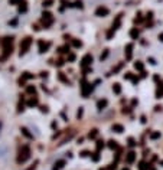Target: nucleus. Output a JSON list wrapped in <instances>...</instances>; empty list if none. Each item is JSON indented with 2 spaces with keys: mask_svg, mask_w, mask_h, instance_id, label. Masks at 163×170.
I'll return each mask as SVG.
<instances>
[{
  "mask_svg": "<svg viewBox=\"0 0 163 170\" xmlns=\"http://www.w3.org/2000/svg\"><path fill=\"white\" fill-rule=\"evenodd\" d=\"M113 130H114V131H117V133H121V131H123V125L114 124V125H113Z\"/></svg>",
  "mask_w": 163,
  "mask_h": 170,
  "instance_id": "nucleus-10",
  "label": "nucleus"
},
{
  "mask_svg": "<svg viewBox=\"0 0 163 170\" xmlns=\"http://www.w3.org/2000/svg\"><path fill=\"white\" fill-rule=\"evenodd\" d=\"M52 4V0H45L43 2V6H51Z\"/></svg>",
  "mask_w": 163,
  "mask_h": 170,
  "instance_id": "nucleus-17",
  "label": "nucleus"
},
{
  "mask_svg": "<svg viewBox=\"0 0 163 170\" xmlns=\"http://www.w3.org/2000/svg\"><path fill=\"white\" fill-rule=\"evenodd\" d=\"M139 169H140V170H147V167H146V164H144V163H140Z\"/></svg>",
  "mask_w": 163,
  "mask_h": 170,
  "instance_id": "nucleus-16",
  "label": "nucleus"
},
{
  "mask_svg": "<svg viewBox=\"0 0 163 170\" xmlns=\"http://www.w3.org/2000/svg\"><path fill=\"white\" fill-rule=\"evenodd\" d=\"M123 170H129V169H123Z\"/></svg>",
  "mask_w": 163,
  "mask_h": 170,
  "instance_id": "nucleus-26",
  "label": "nucleus"
},
{
  "mask_svg": "<svg viewBox=\"0 0 163 170\" xmlns=\"http://www.w3.org/2000/svg\"><path fill=\"white\" fill-rule=\"evenodd\" d=\"M30 43H32V39H30V37H26L25 41L22 42V43H20V55H22V54H25L26 50L29 49Z\"/></svg>",
  "mask_w": 163,
  "mask_h": 170,
  "instance_id": "nucleus-2",
  "label": "nucleus"
},
{
  "mask_svg": "<svg viewBox=\"0 0 163 170\" xmlns=\"http://www.w3.org/2000/svg\"><path fill=\"white\" fill-rule=\"evenodd\" d=\"M157 137H160V133H153L150 136V138H157Z\"/></svg>",
  "mask_w": 163,
  "mask_h": 170,
  "instance_id": "nucleus-19",
  "label": "nucleus"
},
{
  "mask_svg": "<svg viewBox=\"0 0 163 170\" xmlns=\"http://www.w3.org/2000/svg\"><path fill=\"white\" fill-rule=\"evenodd\" d=\"M97 136V130H92L91 133H90V138H94Z\"/></svg>",
  "mask_w": 163,
  "mask_h": 170,
  "instance_id": "nucleus-14",
  "label": "nucleus"
},
{
  "mask_svg": "<svg viewBox=\"0 0 163 170\" xmlns=\"http://www.w3.org/2000/svg\"><path fill=\"white\" fill-rule=\"evenodd\" d=\"M97 105H98V110H103L104 107H107V100H100Z\"/></svg>",
  "mask_w": 163,
  "mask_h": 170,
  "instance_id": "nucleus-7",
  "label": "nucleus"
},
{
  "mask_svg": "<svg viewBox=\"0 0 163 170\" xmlns=\"http://www.w3.org/2000/svg\"><path fill=\"white\" fill-rule=\"evenodd\" d=\"M95 15H97V16H107V15H108V9H107V7H103V6H100V7L97 9Z\"/></svg>",
  "mask_w": 163,
  "mask_h": 170,
  "instance_id": "nucleus-3",
  "label": "nucleus"
},
{
  "mask_svg": "<svg viewBox=\"0 0 163 170\" xmlns=\"http://www.w3.org/2000/svg\"><path fill=\"white\" fill-rule=\"evenodd\" d=\"M131 36H133L134 39H137V36H139V32H137V30H136V29H133V30H131Z\"/></svg>",
  "mask_w": 163,
  "mask_h": 170,
  "instance_id": "nucleus-13",
  "label": "nucleus"
},
{
  "mask_svg": "<svg viewBox=\"0 0 163 170\" xmlns=\"http://www.w3.org/2000/svg\"><path fill=\"white\" fill-rule=\"evenodd\" d=\"M156 95H157V98H160V95H163V87H160L159 89H157V92H156Z\"/></svg>",
  "mask_w": 163,
  "mask_h": 170,
  "instance_id": "nucleus-11",
  "label": "nucleus"
},
{
  "mask_svg": "<svg viewBox=\"0 0 163 170\" xmlns=\"http://www.w3.org/2000/svg\"><path fill=\"white\" fill-rule=\"evenodd\" d=\"M29 147L28 146H25L23 149L20 150V153H19V157H17V162L19 163H23V162H26L28 159H29Z\"/></svg>",
  "mask_w": 163,
  "mask_h": 170,
  "instance_id": "nucleus-1",
  "label": "nucleus"
},
{
  "mask_svg": "<svg viewBox=\"0 0 163 170\" xmlns=\"http://www.w3.org/2000/svg\"><path fill=\"white\" fill-rule=\"evenodd\" d=\"M113 91L116 92V94H120V91H121V87H120V84H114V85H113Z\"/></svg>",
  "mask_w": 163,
  "mask_h": 170,
  "instance_id": "nucleus-9",
  "label": "nucleus"
},
{
  "mask_svg": "<svg viewBox=\"0 0 163 170\" xmlns=\"http://www.w3.org/2000/svg\"><path fill=\"white\" fill-rule=\"evenodd\" d=\"M136 159V153L134 151H130L129 154H127V157H126V160H127V163H131Z\"/></svg>",
  "mask_w": 163,
  "mask_h": 170,
  "instance_id": "nucleus-6",
  "label": "nucleus"
},
{
  "mask_svg": "<svg viewBox=\"0 0 163 170\" xmlns=\"http://www.w3.org/2000/svg\"><path fill=\"white\" fill-rule=\"evenodd\" d=\"M49 48V43H43V42H39V50L41 52H46V49Z\"/></svg>",
  "mask_w": 163,
  "mask_h": 170,
  "instance_id": "nucleus-5",
  "label": "nucleus"
},
{
  "mask_svg": "<svg viewBox=\"0 0 163 170\" xmlns=\"http://www.w3.org/2000/svg\"><path fill=\"white\" fill-rule=\"evenodd\" d=\"M130 146H134V144H136V143H134V140H133V138H130Z\"/></svg>",
  "mask_w": 163,
  "mask_h": 170,
  "instance_id": "nucleus-23",
  "label": "nucleus"
},
{
  "mask_svg": "<svg viewBox=\"0 0 163 170\" xmlns=\"http://www.w3.org/2000/svg\"><path fill=\"white\" fill-rule=\"evenodd\" d=\"M0 127H2V123H0Z\"/></svg>",
  "mask_w": 163,
  "mask_h": 170,
  "instance_id": "nucleus-27",
  "label": "nucleus"
},
{
  "mask_svg": "<svg viewBox=\"0 0 163 170\" xmlns=\"http://www.w3.org/2000/svg\"><path fill=\"white\" fill-rule=\"evenodd\" d=\"M110 147H111V149H116V147H117L116 141H110Z\"/></svg>",
  "mask_w": 163,
  "mask_h": 170,
  "instance_id": "nucleus-18",
  "label": "nucleus"
},
{
  "mask_svg": "<svg viewBox=\"0 0 163 170\" xmlns=\"http://www.w3.org/2000/svg\"><path fill=\"white\" fill-rule=\"evenodd\" d=\"M22 133L25 134V136H26V137H29V138H30V137H32V136H30V134H29V133H28V130H26V129H22Z\"/></svg>",
  "mask_w": 163,
  "mask_h": 170,
  "instance_id": "nucleus-15",
  "label": "nucleus"
},
{
  "mask_svg": "<svg viewBox=\"0 0 163 170\" xmlns=\"http://www.w3.org/2000/svg\"><path fill=\"white\" fill-rule=\"evenodd\" d=\"M159 39L163 42V33H160V35H159Z\"/></svg>",
  "mask_w": 163,
  "mask_h": 170,
  "instance_id": "nucleus-24",
  "label": "nucleus"
},
{
  "mask_svg": "<svg viewBox=\"0 0 163 170\" xmlns=\"http://www.w3.org/2000/svg\"><path fill=\"white\" fill-rule=\"evenodd\" d=\"M91 62H92V56L91 55H87V56L82 59V67H87V65H90Z\"/></svg>",
  "mask_w": 163,
  "mask_h": 170,
  "instance_id": "nucleus-4",
  "label": "nucleus"
},
{
  "mask_svg": "<svg viewBox=\"0 0 163 170\" xmlns=\"http://www.w3.org/2000/svg\"><path fill=\"white\" fill-rule=\"evenodd\" d=\"M19 0H10V3H17Z\"/></svg>",
  "mask_w": 163,
  "mask_h": 170,
  "instance_id": "nucleus-25",
  "label": "nucleus"
},
{
  "mask_svg": "<svg viewBox=\"0 0 163 170\" xmlns=\"http://www.w3.org/2000/svg\"><path fill=\"white\" fill-rule=\"evenodd\" d=\"M107 54H108V52H107V50H105V52H104V54H103V55H101V59H104V58H105V56H107Z\"/></svg>",
  "mask_w": 163,
  "mask_h": 170,
  "instance_id": "nucleus-21",
  "label": "nucleus"
},
{
  "mask_svg": "<svg viewBox=\"0 0 163 170\" xmlns=\"http://www.w3.org/2000/svg\"><path fill=\"white\" fill-rule=\"evenodd\" d=\"M131 48H133V45H131V43H129V45H127V48H126V54H127V59H130L131 58Z\"/></svg>",
  "mask_w": 163,
  "mask_h": 170,
  "instance_id": "nucleus-8",
  "label": "nucleus"
},
{
  "mask_svg": "<svg viewBox=\"0 0 163 170\" xmlns=\"http://www.w3.org/2000/svg\"><path fill=\"white\" fill-rule=\"evenodd\" d=\"M134 67H136V69H143V63L142 62H136L134 63Z\"/></svg>",
  "mask_w": 163,
  "mask_h": 170,
  "instance_id": "nucleus-12",
  "label": "nucleus"
},
{
  "mask_svg": "<svg viewBox=\"0 0 163 170\" xmlns=\"http://www.w3.org/2000/svg\"><path fill=\"white\" fill-rule=\"evenodd\" d=\"M81 116H82V108H81L80 111H78V118H81Z\"/></svg>",
  "mask_w": 163,
  "mask_h": 170,
  "instance_id": "nucleus-22",
  "label": "nucleus"
},
{
  "mask_svg": "<svg viewBox=\"0 0 163 170\" xmlns=\"http://www.w3.org/2000/svg\"><path fill=\"white\" fill-rule=\"evenodd\" d=\"M103 146H104V141H98V144H97V149L100 150L101 147H103Z\"/></svg>",
  "mask_w": 163,
  "mask_h": 170,
  "instance_id": "nucleus-20",
  "label": "nucleus"
}]
</instances>
